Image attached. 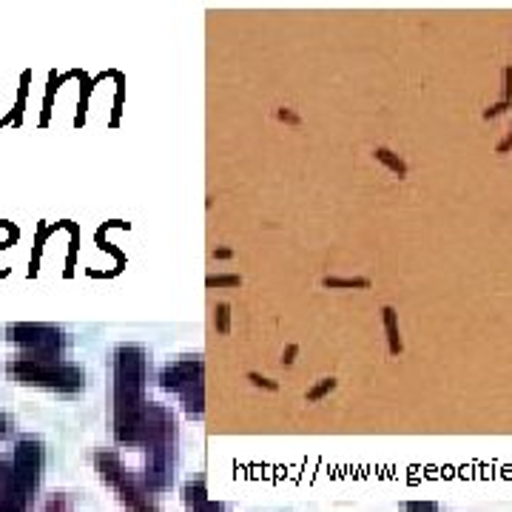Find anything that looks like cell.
Wrapping results in <instances>:
<instances>
[{"mask_svg":"<svg viewBox=\"0 0 512 512\" xmlns=\"http://www.w3.org/2000/svg\"><path fill=\"white\" fill-rule=\"evenodd\" d=\"M148 356L137 345H123L114 353V416L131 413L146 404Z\"/></svg>","mask_w":512,"mask_h":512,"instance_id":"cell-1","label":"cell"},{"mask_svg":"<svg viewBox=\"0 0 512 512\" xmlns=\"http://www.w3.org/2000/svg\"><path fill=\"white\" fill-rule=\"evenodd\" d=\"M9 373L20 384H35L57 393H77L86 384V373L72 362H60L55 356H20L9 365Z\"/></svg>","mask_w":512,"mask_h":512,"instance_id":"cell-2","label":"cell"},{"mask_svg":"<svg viewBox=\"0 0 512 512\" xmlns=\"http://www.w3.org/2000/svg\"><path fill=\"white\" fill-rule=\"evenodd\" d=\"M160 387L183 399L188 416H202L205 410V365L200 356H185L168 362L160 370Z\"/></svg>","mask_w":512,"mask_h":512,"instance_id":"cell-3","label":"cell"},{"mask_svg":"<svg viewBox=\"0 0 512 512\" xmlns=\"http://www.w3.org/2000/svg\"><path fill=\"white\" fill-rule=\"evenodd\" d=\"M94 467H97V473H100L103 481H109V487L126 504L128 512H160L151 493L143 487V481H137L128 473L117 453H111V450L94 453Z\"/></svg>","mask_w":512,"mask_h":512,"instance_id":"cell-4","label":"cell"},{"mask_svg":"<svg viewBox=\"0 0 512 512\" xmlns=\"http://www.w3.org/2000/svg\"><path fill=\"white\" fill-rule=\"evenodd\" d=\"M43 464H46V450L37 439H20L15 444V456H12V481L20 493L32 498L40 487L43 476Z\"/></svg>","mask_w":512,"mask_h":512,"instance_id":"cell-5","label":"cell"},{"mask_svg":"<svg viewBox=\"0 0 512 512\" xmlns=\"http://www.w3.org/2000/svg\"><path fill=\"white\" fill-rule=\"evenodd\" d=\"M9 339L26 350V356H60L66 348V336L55 325H32L20 322L9 328Z\"/></svg>","mask_w":512,"mask_h":512,"instance_id":"cell-6","label":"cell"},{"mask_svg":"<svg viewBox=\"0 0 512 512\" xmlns=\"http://www.w3.org/2000/svg\"><path fill=\"white\" fill-rule=\"evenodd\" d=\"M177 444H168V447H154L148 450L146 458V473H143V487L148 493H165L174 481V464H177Z\"/></svg>","mask_w":512,"mask_h":512,"instance_id":"cell-7","label":"cell"},{"mask_svg":"<svg viewBox=\"0 0 512 512\" xmlns=\"http://www.w3.org/2000/svg\"><path fill=\"white\" fill-rule=\"evenodd\" d=\"M183 501H185V507H188L191 512H228L225 510V504L214 501V498H208V490H205V478L202 476L185 484Z\"/></svg>","mask_w":512,"mask_h":512,"instance_id":"cell-8","label":"cell"},{"mask_svg":"<svg viewBox=\"0 0 512 512\" xmlns=\"http://www.w3.org/2000/svg\"><path fill=\"white\" fill-rule=\"evenodd\" d=\"M384 328H387V342H390V353H402V336H399V325H396V311L384 308Z\"/></svg>","mask_w":512,"mask_h":512,"instance_id":"cell-9","label":"cell"},{"mask_svg":"<svg viewBox=\"0 0 512 512\" xmlns=\"http://www.w3.org/2000/svg\"><path fill=\"white\" fill-rule=\"evenodd\" d=\"M325 282V288H370V279L365 276H353V279H339V276H325L322 279Z\"/></svg>","mask_w":512,"mask_h":512,"instance_id":"cell-10","label":"cell"},{"mask_svg":"<svg viewBox=\"0 0 512 512\" xmlns=\"http://www.w3.org/2000/svg\"><path fill=\"white\" fill-rule=\"evenodd\" d=\"M376 157H379V160H382V163L387 165L393 174H399V177H404V174H407V165H404L402 160H399V157L390 151V148H376Z\"/></svg>","mask_w":512,"mask_h":512,"instance_id":"cell-11","label":"cell"},{"mask_svg":"<svg viewBox=\"0 0 512 512\" xmlns=\"http://www.w3.org/2000/svg\"><path fill=\"white\" fill-rule=\"evenodd\" d=\"M214 325H217L220 333H228V330H231V308H228L225 302H220V305L214 308Z\"/></svg>","mask_w":512,"mask_h":512,"instance_id":"cell-12","label":"cell"},{"mask_svg":"<svg viewBox=\"0 0 512 512\" xmlns=\"http://www.w3.org/2000/svg\"><path fill=\"white\" fill-rule=\"evenodd\" d=\"M9 484H12V461L0 458V504H3V498L9 493Z\"/></svg>","mask_w":512,"mask_h":512,"instance_id":"cell-13","label":"cell"},{"mask_svg":"<svg viewBox=\"0 0 512 512\" xmlns=\"http://www.w3.org/2000/svg\"><path fill=\"white\" fill-rule=\"evenodd\" d=\"M242 279L237 274H222V276H208V288H239Z\"/></svg>","mask_w":512,"mask_h":512,"instance_id":"cell-14","label":"cell"},{"mask_svg":"<svg viewBox=\"0 0 512 512\" xmlns=\"http://www.w3.org/2000/svg\"><path fill=\"white\" fill-rule=\"evenodd\" d=\"M333 387H336V379H322V382L316 384L313 390H308V402H319V399H325L328 393H333Z\"/></svg>","mask_w":512,"mask_h":512,"instance_id":"cell-15","label":"cell"},{"mask_svg":"<svg viewBox=\"0 0 512 512\" xmlns=\"http://www.w3.org/2000/svg\"><path fill=\"white\" fill-rule=\"evenodd\" d=\"M404 510H407V512H441L436 501H410V504H407Z\"/></svg>","mask_w":512,"mask_h":512,"instance_id":"cell-16","label":"cell"},{"mask_svg":"<svg viewBox=\"0 0 512 512\" xmlns=\"http://www.w3.org/2000/svg\"><path fill=\"white\" fill-rule=\"evenodd\" d=\"M43 512H69V501H66L63 495H57V498H52V501L46 504V510Z\"/></svg>","mask_w":512,"mask_h":512,"instance_id":"cell-17","label":"cell"},{"mask_svg":"<svg viewBox=\"0 0 512 512\" xmlns=\"http://www.w3.org/2000/svg\"><path fill=\"white\" fill-rule=\"evenodd\" d=\"M248 379H251L256 387H265V390H276V387H279L274 379H268V376H259V373H248Z\"/></svg>","mask_w":512,"mask_h":512,"instance_id":"cell-18","label":"cell"},{"mask_svg":"<svg viewBox=\"0 0 512 512\" xmlns=\"http://www.w3.org/2000/svg\"><path fill=\"white\" fill-rule=\"evenodd\" d=\"M276 117H279L282 123H299V117H296L291 109H279L276 111Z\"/></svg>","mask_w":512,"mask_h":512,"instance_id":"cell-19","label":"cell"},{"mask_svg":"<svg viewBox=\"0 0 512 512\" xmlns=\"http://www.w3.org/2000/svg\"><path fill=\"white\" fill-rule=\"evenodd\" d=\"M282 362H285V365H293V362H296V345H288V348H285V353H282Z\"/></svg>","mask_w":512,"mask_h":512,"instance_id":"cell-20","label":"cell"},{"mask_svg":"<svg viewBox=\"0 0 512 512\" xmlns=\"http://www.w3.org/2000/svg\"><path fill=\"white\" fill-rule=\"evenodd\" d=\"M6 433H9V419L0 413V436H6Z\"/></svg>","mask_w":512,"mask_h":512,"instance_id":"cell-21","label":"cell"},{"mask_svg":"<svg viewBox=\"0 0 512 512\" xmlns=\"http://www.w3.org/2000/svg\"><path fill=\"white\" fill-rule=\"evenodd\" d=\"M214 256H217V259H228L231 251H228V248H220V251H214Z\"/></svg>","mask_w":512,"mask_h":512,"instance_id":"cell-22","label":"cell"},{"mask_svg":"<svg viewBox=\"0 0 512 512\" xmlns=\"http://www.w3.org/2000/svg\"><path fill=\"white\" fill-rule=\"evenodd\" d=\"M510 143H512V137H510V140H507V143H504V146H501V148H507V146H510Z\"/></svg>","mask_w":512,"mask_h":512,"instance_id":"cell-23","label":"cell"}]
</instances>
